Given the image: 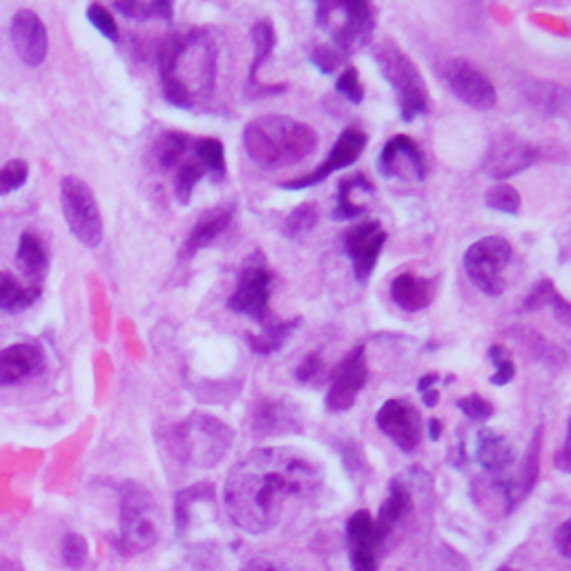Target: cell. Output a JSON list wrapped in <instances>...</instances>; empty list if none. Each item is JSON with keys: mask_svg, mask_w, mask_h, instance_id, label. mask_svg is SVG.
<instances>
[{"mask_svg": "<svg viewBox=\"0 0 571 571\" xmlns=\"http://www.w3.org/2000/svg\"><path fill=\"white\" fill-rule=\"evenodd\" d=\"M322 485V469L304 453L264 447L230 469L224 502L232 525L250 536H261L284 520L288 505L313 500Z\"/></svg>", "mask_w": 571, "mask_h": 571, "instance_id": "1", "label": "cell"}, {"mask_svg": "<svg viewBox=\"0 0 571 571\" xmlns=\"http://www.w3.org/2000/svg\"><path fill=\"white\" fill-rule=\"evenodd\" d=\"M217 41L208 29L168 34L157 45L161 90L174 108L190 110L215 92Z\"/></svg>", "mask_w": 571, "mask_h": 571, "instance_id": "2", "label": "cell"}, {"mask_svg": "<svg viewBox=\"0 0 571 571\" xmlns=\"http://www.w3.org/2000/svg\"><path fill=\"white\" fill-rule=\"evenodd\" d=\"M319 137L308 123L284 114L257 116L244 128V150L259 168L273 170L299 163L317 150Z\"/></svg>", "mask_w": 571, "mask_h": 571, "instance_id": "3", "label": "cell"}, {"mask_svg": "<svg viewBox=\"0 0 571 571\" xmlns=\"http://www.w3.org/2000/svg\"><path fill=\"white\" fill-rule=\"evenodd\" d=\"M172 451L188 467L210 469L226 458L235 433L210 413H192L172 431Z\"/></svg>", "mask_w": 571, "mask_h": 571, "instance_id": "4", "label": "cell"}, {"mask_svg": "<svg viewBox=\"0 0 571 571\" xmlns=\"http://www.w3.org/2000/svg\"><path fill=\"white\" fill-rule=\"evenodd\" d=\"M375 63L380 67L384 81L391 85L398 99L400 116L404 123H411L418 116L429 112V87L424 81L422 72L418 70L409 54H406L398 43L382 41L375 45Z\"/></svg>", "mask_w": 571, "mask_h": 571, "instance_id": "5", "label": "cell"}, {"mask_svg": "<svg viewBox=\"0 0 571 571\" xmlns=\"http://www.w3.org/2000/svg\"><path fill=\"white\" fill-rule=\"evenodd\" d=\"M119 549L123 554H143L161 536V509L148 487L128 480L119 489Z\"/></svg>", "mask_w": 571, "mask_h": 571, "instance_id": "6", "label": "cell"}, {"mask_svg": "<svg viewBox=\"0 0 571 571\" xmlns=\"http://www.w3.org/2000/svg\"><path fill=\"white\" fill-rule=\"evenodd\" d=\"M315 23L333 38L337 50L346 58L364 50L375 32V12L364 0L355 3H317Z\"/></svg>", "mask_w": 571, "mask_h": 571, "instance_id": "7", "label": "cell"}, {"mask_svg": "<svg viewBox=\"0 0 571 571\" xmlns=\"http://www.w3.org/2000/svg\"><path fill=\"white\" fill-rule=\"evenodd\" d=\"M270 293H273V270L268 268L264 253H255L237 275V286L228 297V311L241 317L255 319L259 326L273 322L270 313Z\"/></svg>", "mask_w": 571, "mask_h": 571, "instance_id": "8", "label": "cell"}, {"mask_svg": "<svg viewBox=\"0 0 571 571\" xmlns=\"http://www.w3.org/2000/svg\"><path fill=\"white\" fill-rule=\"evenodd\" d=\"M514 257L505 237H482L464 253V270L480 293L487 297H500L505 293V270Z\"/></svg>", "mask_w": 571, "mask_h": 571, "instance_id": "9", "label": "cell"}, {"mask_svg": "<svg viewBox=\"0 0 571 571\" xmlns=\"http://www.w3.org/2000/svg\"><path fill=\"white\" fill-rule=\"evenodd\" d=\"M61 208L72 235L87 248H99L103 241V217L92 188L79 177L61 181Z\"/></svg>", "mask_w": 571, "mask_h": 571, "instance_id": "10", "label": "cell"}, {"mask_svg": "<svg viewBox=\"0 0 571 571\" xmlns=\"http://www.w3.org/2000/svg\"><path fill=\"white\" fill-rule=\"evenodd\" d=\"M538 161V150L529 141L520 139L518 134L505 132L493 139L489 150L482 159V172L489 179L505 183V179L516 177Z\"/></svg>", "mask_w": 571, "mask_h": 571, "instance_id": "11", "label": "cell"}, {"mask_svg": "<svg viewBox=\"0 0 571 571\" xmlns=\"http://www.w3.org/2000/svg\"><path fill=\"white\" fill-rule=\"evenodd\" d=\"M444 81L458 101L473 110H493L498 103L496 87L467 58H453L444 67Z\"/></svg>", "mask_w": 571, "mask_h": 571, "instance_id": "12", "label": "cell"}, {"mask_svg": "<svg viewBox=\"0 0 571 571\" xmlns=\"http://www.w3.org/2000/svg\"><path fill=\"white\" fill-rule=\"evenodd\" d=\"M366 143H369L366 132H362L360 128H346L340 137H337L333 150L328 152V157L322 161V166H317L313 172L304 174V177L282 181L279 183V188L282 190H308V188L317 186V183L326 181L337 170H344L348 166H353V163L360 159L362 152L366 150Z\"/></svg>", "mask_w": 571, "mask_h": 571, "instance_id": "13", "label": "cell"}, {"mask_svg": "<svg viewBox=\"0 0 571 571\" xmlns=\"http://www.w3.org/2000/svg\"><path fill=\"white\" fill-rule=\"evenodd\" d=\"M366 382H369L366 351L364 346H355L333 371L331 389L326 393V409L331 413H344L353 409L357 395L362 393Z\"/></svg>", "mask_w": 571, "mask_h": 571, "instance_id": "14", "label": "cell"}, {"mask_svg": "<svg viewBox=\"0 0 571 571\" xmlns=\"http://www.w3.org/2000/svg\"><path fill=\"white\" fill-rule=\"evenodd\" d=\"M375 424L386 438L404 453H411L422 442V415L409 400H386L375 415Z\"/></svg>", "mask_w": 571, "mask_h": 571, "instance_id": "15", "label": "cell"}, {"mask_svg": "<svg viewBox=\"0 0 571 571\" xmlns=\"http://www.w3.org/2000/svg\"><path fill=\"white\" fill-rule=\"evenodd\" d=\"M386 239L389 235H386L380 221H364L344 235V250L353 264V277L357 284H369Z\"/></svg>", "mask_w": 571, "mask_h": 571, "instance_id": "16", "label": "cell"}, {"mask_svg": "<svg viewBox=\"0 0 571 571\" xmlns=\"http://www.w3.org/2000/svg\"><path fill=\"white\" fill-rule=\"evenodd\" d=\"M302 431L304 422L299 415V406L288 398H264L250 413V433L259 442Z\"/></svg>", "mask_w": 571, "mask_h": 571, "instance_id": "17", "label": "cell"}, {"mask_svg": "<svg viewBox=\"0 0 571 571\" xmlns=\"http://www.w3.org/2000/svg\"><path fill=\"white\" fill-rule=\"evenodd\" d=\"M377 172L384 179H402V181H424L427 177V157L406 134H398L386 141V145L377 157Z\"/></svg>", "mask_w": 571, "mask_h": 571, "instance_id": "18", "label": "cell"}, {"mask_svg": "<svg viewBox=\"0 0 571 571\" xmlns=\"http://www.w3.org/2000/svg\"><path fill=\"white\" fill-rule=\"evenodd\" d=\"M386 538L380 536L375 527V520L371 511H355V514L346 522V545H348V560H351L353 571H377L380 560H377V551H380Z\"/></svg>", "mask_w": 571, "mask_h": 571, "instance_id": "19", "label": "cell"}, {"mask_svg": "<svg viewBox=\"0 0 571 571\" xmlns=\"http://www.w3.org/2000/svg\"><path fill=\"white\" fill-rule=\"evenodd\" d=\"M9 36H12L18 58L27 67H38L47 58V47H50L47 27L41 21V16L32 9H21V12L14 14Z\"/></svg>", "mask_w": 571, "mask_h": 571, "instance_id": "20", "label": "cell"}, {"mask_svg": "<svg viewBox=\"0 0 571 571\" xmlns=\"http://www.w3.org/2000/svg\"><path fill=\"white\" fill-rule=\"evenodd\" d=\"M45 371L43 348L32 342L0 348V386H14Z\"/></svg>", "mask_w": 571, "mask_h": 571, "instance_id": "21", "label": "cell"}, {"mask_svg": "<svg viewBox=\"0 0 571 571\" xmlns=\"http://www.w3.org/2000/svg\"><path fill=\"white\" fill-rule=\"evenodd\" d=\"M277 45V32H275V25L273 21H268V18H261L253 25V47H255V54H253V63L248 67V81H246V90L248 96H273V94H284L288 90L286 83H277V85H266L259 81V70L261 65H264L270 54H273Z\"/></svg>", "mask_w": 571, "mask_h": 571, "instance_id": "22", "label": "cell"}, {"mask_svg": "<svg viewBox=\"0 0 571 571\" xmlns=\"http://www.w3.org/2000/svg\"><path fill=\"white\" fill-rule=\"evenodd\" d=\"M235 210H237V203L230 201V203H224V206H217L208 212H203L201 219L195 226H192L186 244H183L181 257L183 259L195 257L199 250H203L206 246H210L212 241L219 239L221 232H226V228L232 224V219H235Z\"/></svg>", "mask_w": 571, "mask_h": 571, "instance_id": "23", "label": "cell"}, {"mask_svg": "<svg viewBox=\"0 0 571 571\" xmlns=\"http://www.w3.org/2000/svg\"><path fill=\"white\" fill-rule=\"evenodd\" d=\"M540 449H543V429L534 433V440H531L516 476L502 482V493H505L509 511H514L534 491L540 473Z\"/></svg>", "mask_w": 571, "mask_h": 571, "instance_id": "24", "label": "cell"}, {"mask_svg": "<svg viewBox=\"0 0 571 571\" xmlns=\"http://www.w3.org/2000/svg\"><path fill=\"white\" fill-rule=\"evenodd\" d=\"M435 297V279H424L413 273H402L391 282L393 304L406 313L429 308Z\"/></svg>", "mask_w": 571, "mask_h": 571, "instance_id": "25", "label": "cell"}, {"mask_svg": "<svg viewBox=\"0 0 571 571\" xmlns=\"http://www.w3.org/2000/svg\"><path fill=\"white\" fill-rule=\"evenodd\" d=\"M375 195V186L364 174L346 177L337 186L333 219H355L369 208V199Z\"/></svg>", "mask_w": 571, "mask_h": 571, "instance_id": "26", "label": "cell"}, {"mask_svg": "<svg viewBox=\"0 0 571 571\" xmlns=\"http://www.w3.org/2000/svg\"><path fill=\"white\" fill-rule=\"evenodd\" d=\"M522 94H525L531 108L547 116H565L569 110L567 87L558 83L527 79V83L522 85Z\"/></svg>", "mask_w": 571, "mask_h": 571, "instance_id": "27", "label": "cell"}, {"mask_svg": "<svg viewBox=\"0 0 571 571\" xmlns=\"http://www.w3.org/2000/svg\"><path fill=\"white\" fill-rule=\"evenodd\" d=\"M478 462L489 473H502L516 464V451L505 435L482 429L478 433Z\"/></svg>", "mask_w": 571, "mask_h": 571, "instance_id": "28", "label": "cell"}, {"mask_svg": "<svg viewBox=\"0 0 571 571\" xmlns=\"http://www.w3.org/2000/svg\"><path fill=\"white\" fill-rule=\"evenodd\" d=\"M16 264L23 270V275L32 279L34 286H41L47 275V266H50V257H47V248L36 232L25 230L18 239Z\"/></svg>", "mask_w": 571, "mask_h": 571, "instance_id": "29", "label": "cell"}, {"mask_svg": "<svg viewBox=\"0 0 571 571\" xmlns=\"http://www.w3.org/2000/svg\"><path fill=\"white\" fill-rule=\"evenodd\" d=\"M299 324H302V319L295 317V319H273V322L261 326V333H248L246 335V342L250 346V351L257 353V355H273L277 351H282L284 344L288 342V337L293 335V331H297Z\"/></svg>", "mask_w": 571, "mask_h": 571, "instance_id": "30", "label": "cell"}, {"mask_svg": "<svg viewBox=\"0 0 571 571\" xmlns=\"http://www.w3.org/2000/svg\"><path fill=\"white\" fill-rule=\"evenodd\" d=\"M411 509V493L406 489L400 480H391L389 485V496L382 502L380 511H377L375 527L380 531V536L386 538L391 534V529L398 525V522L406 516V511Z\"/></svg>", "mask_w": 571, "mask_h": 571, "instance_id": "31", "label": "cell"}, {"mask_svg": "<svg viewBox=\"0 0 571 571\" xmlns=\"http://www.w3.org/2000/svg\"><path fill=\"white\" fill-rule=\"evenodd\" d=\"M43 295L41 286H21L14 275L0 270V311L5 313H21L34 306Z\"/></svg>", "mask_w": 571, "mask_h": 571, "instance_id": "32", "label": "cell"}, {"mask_svg": "<svg viewBox=\"0 0 571 571\" xmlns=\"http://www.w3.org/2000/svg\"><path fill=\"white\" fill-rule=\"evenodd\" d=\"M192 137H188L186 132L168 130L163 132L157 145H154V159H157L161 170H174L179 163L186 159V154L192 148Z\"/></svg>", "mask_w": 571, "mask_h": 571, "instance_id": "33", "label": "cell"}, {"mask_svg": "<svg viewBox=\"0 0 571 571\" xmlns=\"http://www.w3.org/2000/svg\"><path fill=\"white\" fill-rule=\"evenodd\" d=\"M192 150V148H190ZM208 170L197 157H190L186 154L177 168H174V197L181 203V206H188L192 199V192H195L197 183L206 177Z\"/></svg>", "mask_w": 571, "mask_h": 571, "instance_id": "34", "label": "cell"}, {"mask_svg": "<svg viewBox=\"0 0 571 571\" xmlns=\"http://www.w3.org/2000/svg\"><path fill=\"white\" fill-rule=\"evenodd\" d=\"M192 152L195 157L206 166L208 174H212L217 181L226 179L228 168H226V150L224 143L215 137H201L192 141Z\"/></svg>", "mask_w": 571, "mask_h": 571, "instance_id": "35", "label": "cell"}, {"mask_svg": "<svg viewBox=\"0 0 571 571\" xmlns=\"http://www.w3.org/2000/svg\"><path fill=\"white\" fill-rule=\"evenodd\" d=\"M549 306L551 311H554L560 322L569 324V304L567 299L558 293L556 286L545 279V282H540L534 290H531V295L525 299V311H538V308Z\"/></svg>", "mask_w": 571, "mask_h": 571, "instance_id": "36", "label": "cell"}, {"mask_svg": "<svg viewBox=\"0 0 571 571\" xmlns=\"http://www.w3.org/2000/svg\"><path fill=\"white\" fill-rule=\"evenodd\" d=\"M114 9L121 16L132 18V21H152V18H159V21L170 23L174 18V5L170 0H154V3L130 0V3H114Z\"/></svg>", "mask_w": 571, "mask_h": 571, "instance_id": "37", "label": "cell"}, {"mask_svg": "<svg viewBox=\"0 0 571 571\" xmlns=\"http://www.w3.org/2000/svg\"><path fill=\"white\" fill-rule=\"evenodd\" d=\"M319 221V208L315 203H302L284 221V235L288 239H299L311 232Z\"/></svg>", "mask_w": 571, "mask_h": 571, "instance_id": "38", "label": "cell"}, {"mask_svg": "<svg viewBox=\"0 0 571 571\" xmlns=\"http://www.w3.org/2000/svg\"><path fill=\"white\" fill-rule=\"evenodd\" d=\"M485 203L489 210L502 212V215H518L522 199L514 186H509V183H496V186L487 192Z\"/></svg>", "mask_w": 571, "mask_h": 571, "instance_id": "39", "label": "cell"}, {"mask_svg": "<svg viewBox=\"0 0 571 571\" xmlns=\"http://www.w3.org/2000/svg\"><path fill=\"white\" fill-rule=\"evenodd\" d=\"M489 362L496 366V373L491 375V384L493 386H505L509 384L511 380L516 377V364L514 360H511V355L507 351V346H502V344H493L489 348Z\"/></svg>", "mask_w": 571, "mask_h": 571, "instance_id": "40", "label": "cell"}, {"mask_svg": "<svg viewBox=\"0 0 571 571\" xmlns=\"http://www.w3.org/2000/svg\"><path fill=\"white\" fill-rule=\"evenodd\" d=\"M29 177V166L23 159H12L0 168V197L16 192L18 188L25 186Z\"/></svg>", "mask_w": 571, "mask_h": 571, "instance_id": "41", "label": "cell"}, {"mask_svg": "<svg viewBox=\"0 0 571 571\" xmlns=\"http://www.w3.org/2000/svg\"><path fill=\"white\" fill-rule=\"evenodd\" d=\"M63 563L79 571L87 563V554H90V547H87V540L81 534H65L63 545H61Z\"/></svg>", "mask_w": 571, "mask_h": 571, "instance_id": "42", "label": "cell"}, {"mask_svg": "<svg viewBox=\"0 0 571 571\" xmlns=\"http://www.w3.org/2000/svg\"><path fill=\"white\" fill-rule=\"evenodd\" d=\"M87 21H90L99 32L108 38L112 43H119V25H116V18L108 7H103L99 3H92L87 7Z\"/></svg>", "mask_w": 571, "mask_h": 571, "instance_id": "43", "label": "cell"}, {"mask_svg": "<svg viewBox=\"0 0 571 571\" xmlns=\"http://www.w3.org/2000/svg\"><path fill=\"white\" fill-rule=\"evenodd\" d=\"M335 87L348 103L360 105L364 101V85L360 81V72H357L355 67H346V70L337 76Z\"/></svg>", "mask_w": 571, "mask_h": 571, "instance_id": "44", "label": "cell"}, {"mask_svg": "<svg viewBox=\"0 0 571 571\" xmlns=\"http://www.w3.org/2000/svg\"><path fill=\"white\" fill-rule=\"evenodd\" d=\"M346 56L337 50L335 45H317L315 50L311 52V63L317 67L322 74H333L335 70H340L344 65Z\"/></svg>", "mask_w": 571, "mask_h": 571, "instance_id": "45", "label": "cell"}, {"mask_svg": "<svg viewBox=\"0 0 571 571\" xmlns=\"http://www.w3.org/2000/svg\"><path fill=\"white\" fill-rule=\"evenodd\" d=\"M456 406L473 422H485L493 415V404L478 393H471V395H467V398H460L456 402Z\"/></svg>", "mask_w": 571, "mask_h": 571, "instance_id": "46", "label": "cell"}, {"mask_svg": "<svg viewBox=\"0 0 571 571\" xmlns=\"http://www.w3.org/2000/svg\"><path fill=\"white\" fill-rule=\"evenodd\" d=\"M322 373H324L322 357H319V353H308L304 360L297 364L295 380L299 384H313L319 380V377H322Z\"/></svg>", "mask_w": 571, "mask_h": 571, "instance_id": "47", "label": "cell"}, {"mask_svg": "<svg viewBox=\"0 0 571 571\" xmlns=\"http://www.w3.org/2000/svg\"><path fill=\"white\" fill-rule=\"evenodd\" d=\"M241 571H297L293 567H288L282 560H277L273 556H257L244 565Z\"/></svg>", "mask_w": 571, "mask_h": 571, "instance_id": "48", "label": "cell"}, {"mask_svg": "<svg viewBox=\"0 0 571 571\" xmlns=\"http://www.w3.org/2000/svg\"><path fill=\"white\" fill-rule=\"evenodd\" d=\"M569 540H571V525H569V520H565L563 525L556 529V534H554V545L558 549V554L563 556V558H571Z\"/></svg>", "mask_w": 571, "mask_h": 571, "instance_id": "49", "label": "cell"}, {"mask_svg": "<svg viewBox=\"0 0 571 571\" xmlns=\"http://www.w3.org/2000/svg\"><path fill=\"white\" fill-rule=\"evenodd\" d=\"M438 373H427V375H422V380L418 382V391L420 393H427V391H431L435 384H438Z\"/></svg>", "mask_w": 571, "mask_h": 571, "instance_id": "50", "label": "cell"}, {"mask_svg": "<svg viewBox=\"0 0 571 571\" xmlns=\"http://www.w3.org/2000/svg\"><path fill=\"white\" fill-rule=\"evenodd\" d=\"M427 429H429V440L431 442H440V438H442V422L438 418H431Z\"/></svg>", "mask_w": 571, "mask_h": 571, "instance_id": "51", "label": "cell"}, {"mask_svg": "<svg viewBox=\"0 0 571 571\" xmlns=\"http://www.w3.org/2000/svg\"><path fill=\"white\" fill-rule=\"evenodd\" d=\"M0 571H25V569H23L21 563H18L16 558L0 556Z\"/></svg>", "mask_w": 571, "mask_h": 571, "instance_id": "52", "label": "cell"}, {"mask_svg": "<svg viewBox=\"0 0 571 571\" xmlns=\"http://www.w3.org/2000/svg\"><path fill=\"white\" fill-rule=\"evenodd\" d=\"M558 467L560 471H569V440H565L563 444V451H560V456H558Z\"/></svg>", "mask_w": 571, "mask_h": 571, "instance_id": "53", "label": "cell"}, {"mask_svg": "<svg viewBox=\"0 0 571 571\" xmlns=\"http://www.w3.org/2000/svg\"><path fill=\"white\" fill-rule=\"evenodd\" d=\"M422 400H424V404L429 406V409H435V406H438V402H440V393L431 389L427 393H422Z\"/></svg>", "mask_w": 571, "mask_h": 571, "instance_id": "54", "label": "cell"}]
</instances>
